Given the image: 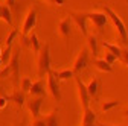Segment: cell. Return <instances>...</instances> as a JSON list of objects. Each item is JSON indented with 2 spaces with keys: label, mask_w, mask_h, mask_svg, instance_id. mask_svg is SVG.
I'll list each match as a JSON object with an SVG mask.
<instances>
[{
  "label": "cell",
  "mask_w": 128,
  "mask_h": 126,
  "mask_svg": "<svg viewBox=\"0 0 128 126\" xmlns=\"http://www.w3.org/2000/svg\"><path fill=\"white\" fill-rule=\"evenodd\" d=\"M101 9H102V12L108 17V20L113 21V26H114V29L118 30V35H119L122 44H124V46H128V30H126L125 23L122 21V18L118 15V12L113 11V9H111L110 6H107V5H101Z\"/></svg>",
  "instance_id": "obj_1"
},
{
  "label": "cell",
  "mask_w": 128,
  "mask_h": 126,
  "mask_svg": "<svg viewBox=\"0 0 128 126\" xmlns=\"http://www.w3.org/2000/svg\"><path fill=\"white\" fill-rule=\"evenodd\" d=\"M50 68V44L46 43L44 46H41V49L38 52V58H37V73L40 76V79L49 73Z\"/></svg>",
  "instance_id": "obj_2"
},
{
  "label": "cell",
  "mask_w": 128,
  "mask_h": 126,
  "mask_svg": "<svg viewBox=\"0 0 128 126\" xmlns=\"http://www.w3.org/2000/svg\"><path fill=\"white\" fill-rule=\"evenodd\" d=\"M88 64H90V52H88L87 47H84V49H81L76 53V56L73 59V64H72V70L76 74L79 71H82L84 68H87Z\"/></svg>",
  "instance_id": "obj_3"
},
{
  "label": "cell",
  "mask_w": 128,
  "mask_h": 126,
  "mask_svg": "<svg viewBox=\"0 0 128 126\" xmlns=\"http://www.w3.org/2000/svg\"><path fill=\"white\" fill-rule=\"evenodd\" d=\"M73 79L76 82V88H78V99H79V105H81V109H86L90 106V96H88V91H87V87L86 84L82 82V79L79 77L78 74L73 76Z\"/></svg>",
  "instance_id": "obj_4"
},
{
  "label": "cell",
  "mask_w": 128,
  "mask_h": 126,
  "mask_svg": "<svg viewBox=\"0 0 128 126\" xmlns=\"http://www.w3.org/2000/svg\"><path fill=\"white\" fill-rule=\"evenodd\" d=\"M37 20H38V17H37V11H35V9H29L28 14H26V17H24L23 26H22V40L26 38V37L32 32V30L35 29Z\"/></svg>",
  "instance_id": "obj_5"
},
{
  "label": "cell",
  "mask_w": 128,
  "mask_h": 126,
  "mask_svg": "<svg viewBox=\"0 0 128 126\" xmlns=\"http://www.w3.org/2000/svg\"><path fill=\"white\" fill-rule=\"evenodd\" d=\"M8 67H9V73L12 74V82L14 85H18L20 84V52H14L11 56V61L8 62Z\"/></svg>",
  "instance_id": "obj_6"
},
{
  "label": "cell",
  "mask_w": 128,
  "mask_h": 126,
  "mask_svg": "<svg viewBox=\"0 0 128 126\" xmlns=\"http://www.w3.org/2000/svg\"><path fill=\"white\" fill-rule=\"evenodd\" d=\"M69 17L72 18V21H75V24L79 27L81 34L84 37L88 35V30H87V23H88V18H87V12H78V11H70L69 12Z\"/></svg>",
  "instance_id": "obj_7"
},
{
  "label": "cell",
  "mask_w": 128,
  "mask_h": 126,
  "mask_svg": "<svg viewBox=\"0 0 128 126\" xmlns=\"http://www.w3.org/2000/svg\"><path fill=\"white\" fill-rule=\"evenodd\" d=\"M47 76V90H49V93L52 94V97L60 102L61 100V88H60V81L56 79V76L54 73V70H50L49 73L46 74Z\"/></svg>",
  "instance_id": "obj_8"
},
{
  "label": "cell",
  "mask_w": 128,
  "mask_h": 126,
  "mask_svg": "<svg viewBox=\"0 0 128 126\" xmlns=\"http://www.w3.org/2000/svg\"><path fill=\"white\" fill-rule=\"evenodd\" d=\"M87 18H88V21L93 23V26L98 29V30H102V27H105V24L108 23V17H107L102 11L87 12Z\"/></svg>",
  "instance_id": "obj_9"
},
{
  "label": "cell",
  "mask_w": 128,
  "mask_h": 126,
  "mask_svg": "<svg viewBox=\"0 0 128 126\" xmlns=\"http://www.w3.org/2000/svg\"><path fill=\"white\" fill-rule=\"evenodd\" d=\"M43 102H44V97H30L28 100V109H29L32 119H38L40 109L43 106Z\"/></svg>",
  "instance_id": "obj_10"
},
{
  "label": "cell",
  "mask_w": 128,
  "mask_h": 126,
  "mask_svg": "<svg viewBox=\"0 0 128 126\" xmlns=\"http://www.w3.org/2000/svg\"><path fill=\"white\" fill-rule=\"evenodd\" d=\"M30 93V97H46V90H44V81L38 79L35 82H32L29 91Z\"/></svg>",
  "instance_id": "obj_11"
},
{
  "label": "cell",
  "mask_w": 128,
  "mask_h": 126,
  "mask_svg": "<svg viewBox=\"0 0 128 126\" xmlns=\"http://www.w3.org/2000/svg\"><path fill=\"white\" fill-rule=\"evenodd\" d=\"M22 41H23V44H24V46L30 47V49L34 50L35 53H38V52H40V49H41L40 40H38V37H37V34H35V32H30V34H29L26 38H23Z\"/></svg>",
  "instance_id": "obj_12"
},
{
  "label": "cell",
  "mask_w": 128,
  "mask_h": 126,
  "mask_svg": "<svg viewBox=\"0 0 128 126\" xmlns=\"http://www.w3.org/2000/svg\"><path fill=\"white\" fill-rule=\"evenodd\" d=\"M96 114L94 111L88 106L86 109H82V120H81V126H96Z\"/></svg>",
  "instance_id": "obj_13"
},
{
  "label": "cell",
  "mask_w": 128,
  "mask_h": 126,
  "mask_svg": "<svg viewBox=\"0 0 128 126\" xmlns=\"http://www.w3.org/2000/svg\"><path fill=\"white\" fill-rule=\"evenodd\" d=\"M70 29H72V18L70 17H64L62 20H60V23H58L60 35H62L64 38H67L70 35Z\"/></svg>",
  "instance_id": "obj_14"
},
{
  "label": "cell",
  "mask_w": 128,
  "mask_h": 126,
  "mask_svg": "<svg viewBox=\"0 0 128 126\" xmlns=\"http://www.w3.org/2000/svg\"><path fill=\"white\" fill-rule=\"evenodd\" d=\"M8 100H12L18 108H22L26 102V93H23L22 90H15L11 96H8Z\"/></svg>",
  "instance_id": "obj_15"
},
{
  "label": "cell",
  "mask_w": 128,
  "mask_h": 126,
  "mask_svg": "<svg viewBox=\"0 0 128 126\" xmlns=\"http://www.w3.org/2000/svg\"><path fill=\"white\" fill-rule=\"evenodd\" d=\"M87 87V91H88V96L90 99H94L96 96H98V93H99V87H101V81L98 79V77H93V79L86 85Z\"/></svg>",
  "instance_id": "obj_16"
},
{
  "label": "cell",
  "mask_w": 128,
  "mask_h": 126,
  "mask_svg": "<svg viewBox=\"0 0 128 126\" xmlns=\"http://www.w3.org/2000/svg\"><path fill=\"white\" fill-rule=\"evenodd\" d=\"M0 20L8 23V26H12V11L5 3H0Z\"/></svg>",
  "instance_id": "obj_17"
},
{
  "label": "cell",
  "mask_w": 128,
  "mask_h": 126,
  "mask_svg": "<svg viewBox=\"0 0 128 126\" xmlns=\"http://www.w3.org/2000/svg\"><path fill=\"white\" fill-rule=\"evenodd\" d=\"M93 65L98 68L99 71H104V73H111V71H113V65H110L108 62H105L104 59L94 58V59H93Z\"/></svg>",
  "instance_id": "obj_18"
},
{
  "label": "cell",
  "mask_w": 128,
  "mask_h": 126,
  "mask_svg": "<svg viewBox=\"0 0 128 126\" xmlns=\"http://www.w3.org/2000/svg\"><path fill=\"white\" fill-rule=\"evenodd\" d=\"M87 44H88V52L93 55V58L98 56V38L96 35H87Z\"/></svg>",
  "instance_id": "obj_19"
},
{
  "label": "cell",
  "mask_w": 128,
  "mask_h": 126,
  "mask_svg": "<svg viewBox=\"0 0 128 126\" xmlns=\"http://www.w3.org/2000/svg\"><path fill=\"white\" fill-rule=\"evenodd\" d=\"M102 46H104V49H105L108 53H113L118 59L120 58V52H122V47H120V46H118V44H111V43H108V41H104Z\"/></svg>",
  "instance_id": "obj_20"
},
{
  "label": "cell",
  "mask_w": 128,
  "mask_h": 126,
  "mask_svg": "<svg viewBox=\"0 0 128 126\" xmlns=\"http://www.w3.org/2000/svg\"><path fill=\"white\" fill-rule=\"evenodd\" d=\"M54 73H55V76H56V79L61 82V81H67V79H72V77L75 76V73H73V70L72 68H64V70H54Z\"/></svg>",
  "instance_id": "obj_21"
},
{
  "label": "cell",
  "mask_w": 128,
  "mask_h": 126,
  "mask_svg": "<svg viewBox=\"0 0 128 126\" xmlns=\"http://www.w3.org/2000/svg\"><path fill=\"white\" fill-rule=\"evenodd\" d=\"M46 126H58V109H54L52 113H49L44 119Z\"/></svg>",
  "instance_id": "obj_22"
},
{
  "label": "cell",
  "mask_w": 128,
  "mask_h": 126,
  "mask_svg": "<svg viewBox=\"0 0 128 126\" xmlns=\"http://www.w3.org/2000/svg\"><path fill=\"white\" fill-rule=\"evenodd\" d=\"M119 105V100L118 99H111V100H104L102 102V105H101V109L104 113H107V111H110V109H113L114 106H118Z\"/></svg>",
  "instance_id": "obj_23"
},
{
  "label": "cell",
  "mask_w": 128,
  "mask_h": 126,
  "mask_svg": "<svg viewBox=\"0 0 128 126\" xmlns=\"http://www.w3.org/2000/svg\"><path fill=\"white\" fill-rule=\"evenodd\" d=\"M20 90L23 91V93H28L29 91V88H30V85H32V79H30V77H22V79H20Z\"/></svg>",
  "instance_id": "obj_24"
},
{
  "label": "cell",
  "mask_w": 128,
  "mask_h": 126,
  "mask_svg": "<svg viewBox=\"0 0 128 126\" xmlns=\"http://www.w3.org/2000/svg\"><path fill=\"white\" fill-rule=\"evenodd\" d=\"M11 50H12V46H6L5 50H2V55H0V59H2V64H8V59H9V55H11Z\"/></svg>",
  "instance_id": "obj_25"
},
{
  "label": "cell",
  "mask_w": 128,
  "mask_h": 126,
  "mask_svg": "<svg viewBox=\"0 0 128 126\" xmlns=\"http://www.w3.org/2000/svg\"><path fill=\"white\" fill-rule=\"evenodd\" d=\"M17 35H18V30L17 29H12L11 32H9V35L6 37V46H12V43H14V40H15Z\"/></svg>",
  "instance_id": "obj_26"
},
{
  "label": "cell",
  "mask_w": 128,
  "mask_h": 126,
  "mask_svg": "<svg viewBox=\"0 0 128 126\" xmlns=\"http://www.w3.org/2000/svg\"><path fill=\"white\" fill-rule=\"evenodd\" d=\"M119 59L128 67V46H124L122 47V52H120V58Z\"/></svg>",
  "instance_id": "obj_27"
},
{
  "label": "cell",
  "mask_w": 128,
  "mask_h": 126,
  "mask_svg": "<svg viewBox=\"0 0 128 126\" xmlns=\"http://www.w3.org/2000/svg\"><path fill=\"white\" fill-rule=\"evenodd\" d=\"M116 59H118V58H116V56H114L113 53H108V52H105V56H104V61H105V62H108V64H110V65H113Z\"/></svg>",
  "instance_id": "obj_28"
},
{
  "label": "cell",
  "mask_w": 128,
  "mask_h": 126,
  "mask_svg": "<svg viewBox=\"0 0 128 126\" xmlns=\"http://www.w3.org/2000/svg\"><path fill=\"white\" fill-rule=\"evenodd\" d=\"M8 105V96L6 94H0V109H3Z\"/></svg>",
  "instance_id": "obj_29"
},
{
  "label": "cell",
  "mask_w": 128,
  "mask_h": 126,
  "mask_svg": "<svg viewBox=\"0 0 128 126\" xmlns=\"http://www.w3.org/2000/svg\"><path fill=\"white\" fill-rule=\"evenodd\" d=\"M44 2L50 3V5H54V6H62L64 3H66V0H44Z\"/></svg>",
  "instance_id": "obj_30"
},
{
  "label": "cell",
  "mask_w": 128,
  "mask_h": 126,
  "mask_svg": "<svg viewBox=\"0 0 128 126\" xmlns=\"http://www.w3.org/2000/svg\"><path fill=\"white\" fill-rule=\"evenodd\" d=\"M30 126H46V123H44V120L43 119H34L32 120V123H30Z\"/></svg>",
  "instance_id": "obj_31"
},
{
  "label": "cell",
  "mask_w": 128,
  "mask_h": 126,
  "mask_svg": "<svg viewBox=\"0 0 128 126\" xmlns=\"http://www.w3.org/2000/svg\"><path fill=\"white\" fill-rule=\"evenodd\" d=\"M15 3H17V0H6V3H5V5L12 11V9H15Z\"/></svg>",
  "instance_id": "obj_32"
},
{
  "label": "cell",
  "mask_w": 128,
  "mask_h": 126,
  "mask_svg": "<svg viewBox=\"0 0 128 126\" xmlns=\"http://www.w3.org/2000/svg\"><path fill=\"white\" fill-rule=\"evenodd\" d=\"M96 126H119V125H105V123H96Z\"/></svg>",
  "instance_id": "obj_33"
},
{
  "label": "cell",
  "mask_w": 128,
  "mask_h": 126,
  "mask_svg": "<svg viewBox=\"0 0 128 126\" xmlns=\"http://www.w3.org/2000/svg\"><path fill=\"white\" fill-rule=\"evenodd\" d=\"M122 114H124V117L128 120V108H126V109H124V113H122Z\"/></svg>",
  "instance_id": "obj_34"
},
{
  "label": "cell",
  "mask_w": 128,
  "mask_h": 126,
  "mask_svg": "<svg viewBox=\"0 0 128 126\" xmlns=\"http://www.w3.org/2000/svg\"><path fill=\"white\" fill-rule=\"evenodd\" d=\"M12 126H26V125H24V122H20V123H14Z\"/></svg>",
  "instance_id": "obj_35"
},
{
  "label": "cell",
  "mask_w": 128,
  "mask_h": 126,
  "mask_svg": "<svg viewBox=\"0 0 128 126\" xmlns=\"http://www.w3.org/2000/svg\"><path fill=\"white\" fill-rule=\"evenodd\" d=\"M2 65H3V64H2V59H0V67H2Z\"/></svg>",
  "instance_id": "obj_36"
},
{
  "label": "cell",
  "mask_w": 128,
  "mask_h": 126,
  "mask_svg": "<svg viewBox=\"0 0 128 126\" xmlns=\"http://www.w3.org/2000/svg\"><path fill=\"white\" fill-rule=\"evenodd\" d=\"M0 55H2V49H0Z\"/></svg>",
  "instance_id": "obj_37"
},
{
  "label": "cell",
  "mask_w": 128,
  "mask_h": 126,
  "mask_svg": "<svg viewBox=\"0 0 128 126\" xmlns=\"http://www.w3.org/2000/svg\"><path fill=\"white\" fill-rule=\"evenodd\" d=\"M126 2H128V0H126Z\"/></svg>",
  "instance_id": "obj_38"
}]
</instances>
